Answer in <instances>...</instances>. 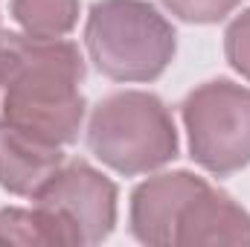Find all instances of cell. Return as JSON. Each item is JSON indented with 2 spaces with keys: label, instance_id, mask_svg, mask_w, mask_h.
<instances>
[{
  "label": "cell",
  "instance_id": "cell-5",
  "mask_svg": "<svg viewBox=\"0 0 250 247\" xmlns=\"http://www.w3.org/2000/svg\"><path fill=\"white\" fill-rule=\"evenodd\" d=\"M32 201L47 224L50 245H99L114 233L117 186L87 160L64 163Z\"/></svg>",
  "mask_w": 250,
  "mask_h": 247
},
{
  "label": "cell",
  "instance_id": "cell-11",
  "mask_svg": "<svg viewBox=\"0 0 250 247\" xmlns=\"http://www.w3.org/2000/svg\"><path fill=\"white\" fill-rule=\"evenodd\" d=\"M160 3L187 23H218L236 9L239 0H160Z\"/></svg>",
  "mask_w": 250,
  "mask_h": 247
},
{
  "label": "cell",
  "instance_id": "cell-6",
  "mask_svg": "<svg viewBox=\"0 0 250 247\" xmlns=\"http://www.w3.org/2000/svg\"><path fill=\"white\" fill-rule=\"evenodd\" d=\"M207 186L192 172H163L134 189L131 195V233L151 247L175 245V227L189 201Z\"/></svg>",
  "mask_w": 250,
  "mask_h": 247
},
{
  "label": "cell",
  "instance_id": "cell-10",
  "mask_svg": "<svg viewBox=\"0 0 250 247\" xmlns=\"http://www.w3.org/2000/svg\"><path fill=\"white\" fill-rule=\"evenodd\" d=\"M0 245H23V247H50L47 224L38 209H0Z\"/></svg>",
  "mask_w": 250,
  "mask_h": 247
},
{
  "label": "cell",
  "instance_id": "cell-3",
  "mask_svg": "<svg viewBox=\"0 0 250 247\" xmlns=\"http://www.w3.org/2000/svg\"><path fill=\"white\" fill-rule=\"evenodd\" d=\"M87 145L125 178L148 175L181 151L172 111L146 90H123L102 99L87 123Z\"/></svg>",
  "mask_w": 250,
  "mask_h": 247
},
{
  "label": "cell",
  "instance_id": "cell-8",
  "mask_svg": "<svg viewBox=\"0 0 250 247\" xmlns=\"http://www.w3.org/2000/svg\"><path fill=\"white\" fill-rule=\"evenodd\" d=\"M62 166V145L44 143L0 120V189L32 198Z\"/></svg>",
  "mask_w": 250,
  "mask_h": 247
},
{
  "label": "cell",
  "instance_id": "cell-12",
  "mask_svg": "<svg viewBox=\"0 0 250 247\" xmlns=\"http://www.w3.org/2000/svg\"><path fill=\"white\" fill-rule=\"evenodd\" d=\"M224 53L230 67L250 82V9L233 18V23L224 32Z\"/></svg>",
  "mask_w": 250,
  "mask_h": 247
},
{
  "label": "cell",
  "instance_id": "cell-13",
  "mask_svg": "<svg viewBox=\"0 0 250 247\" xmlns=\"http://www.w3.org/2000/svg\"><path fill=\"white\" fill-rule=\"evenodd\" d=\"M0 96H3V29H0Z\"/></svg>",
  "mask_w": 250,
  "mask_h": 247
},
{
  "label": "cell",
  "instance_id": "cell-1",
  "mask_svg": "<svg viewBox=\"0 0 250 247\" xmlns=\"http://www.w3.org/2000/svg\"><path fill=\"white\" fill-rule=\"evenodd\" d=\"M84 59L73 41L3 35L0 120L44 143L70 145L84 123Z\"/></svg>",
  "mask_w": 250,
  "mask_h": 247
},
{
  "label": "cell",
  "instance_id": "cell-7",
  "mask_svg": "<svg viewBox=\"0 0 250 247\" xmlns=\"http://www.w3.org/2000/svg\"><path fill=\"white\" fill-rule=\"evenodd\" d=\"M175 245L184 247H250V212L227 192L207 184L181 212Z\"/></svg>",
  "mask_w": 250,
  "mask_h": 247
},
{
  "label": "cell",
  "instance_id": "cell-2",
  "mask_svg": "<svg viewBox=\"0 0 250 247\" xmlns=\"http://www.w3.org/2000/svg\"><path fill=\"white\" fill-rule=\"evenodd\" d=\"M96 70L114 82H154L175 59V26L146 0H96L84 26Z\"/></svg>",
  "mask_w": 250,
  "mask_h": 247
},
{
  "label": "cell",
  "instance_id": "cell-4",
  "mask_svg": "<svg viewBox=\"0 0 250 247\" xmlns=\"http://www.w3.org/2000/svg\"><path fill=\"white\" fill-rule=\"evenodd\" d=\"M192 160L215 178L250 166V90L215 79L198 84L181 105Z\"/></svg>",
  "mask_w": 250,
  "mask_h": 247
},
{
  "label": "cell",
  "instance_id": "cell-9",
  "mask_svg": "<svg viewBox=\"0 0 250 247\" xmlns=\"http://www.w3.org/2000/svg\"><path fill=\"white\" fill-rule=\"evenodd\" d=\"M12 18L32 38H64L79 23V0H12Z\"/></svg>",
  "mask_w": 250,
  "mask_h": 247
}]
</instances>
